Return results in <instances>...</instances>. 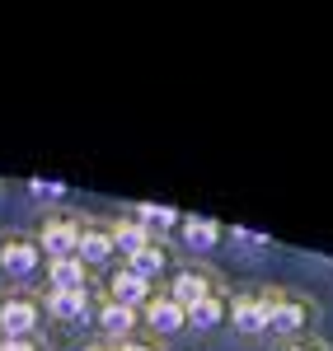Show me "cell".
<instances>
[{
	"label": "cell",
	"mask_w": 333,
	"mask_h": 351,
	"mask_svg": "<svg viewBox=\"0 0 333 351\" xmlns=\"http://www.w3.org/2000/svg\"><path fill=\"white\" fill-rule=\"evenodd\" d=\"M43 309L61 324H76L89 314V291H52V295H43Z\"/></svg>",
	"instance_id": "cell-10"
},
{
	"label": "cell",
	"mask_w": 333,
	"mask_h": 351,
	"mask_svg": "<svg viewBox=\"0 0 333 351\" xmlns=\"http://www.w3.org/2000/svg\"><path fill=\"white\" fill-rule=\"evenodd\" d=\"M38 243L28 239V234H10V239H0V271L5 276H28V271L38 267Z\"/></svg>",
	"instance_id": "cell-5"
},
{
	"label": "cell",
	"mask_w": 333,
	"mask_h": 351,
	"mask_svg": "<svg viewBox=\"0 0 333 351\" xmlns=\"http://www.w3.org/2000/svg\"><path fill=\"white\" fill-rule=\"evenodd\" d=\"M165 295L179 300V304L188 309V304H197V300H207V295H216V291H211V276H207L202 267H188V271H179V276L169 281Z\"/></svg>",
	"instance_id": "cell-8"
},
{
	"label": "cell",
	"mask_w": 333,
	"mask_h": 351,
	"mask_svg": "<svg viewBox=\"0 0 333 351\" xmlns=\"http://www.w3.org/2000/svg\"><path fill=\"white\" fill-rule=\"evenodd\" d=\"M141 319L155 328V332H183L188 328V319H183V304L169 295H150V304L141 309Z\"/></svg>",
	"instance_id": "cell-9"
},
{
	"label": "cell",
	"mask_w": 333,
	"mask_h": 351,
	"mask_svg": "<svg viewBox=\"0 0 333 351\" xmlns=\"http://www.w3.org/2000/svg\"><path fill=\"white\" fill-rule=\"evenodd\" d=\"M273 300L277 295H244V300H235L230 309H225V319L240 328V332H268V314H273Z\"/></svg>",
	"instance_id": "cell-3"
},
{
	"label": "cell",
	"mask_w": 333,
	"mask_h": 351,
	"mask_svg": "<svg viewBox=\"0 0 333 351\" xmlns=\"http://www.w3.org/2000/svg\"><path fill=\"white\" fill-rule=\"evenodd\" d=\"M84 351H113V347H84Z\"/></svg>",
	"instance_id": "cell-22"
},
{
	"label": "cell",
	"mask_w": 333,
	"mask_h": 351,
	"mask_svg": "<svg viewBox=\"0 0 333 351\" xmlns=\"http://www.w3.org/2000/svg\"><path fill=\"white\" fill-rule=\"evenodd\" d=\"M137 216H141V225H146V230H150V225H155V230H174V225L183 220L174 206H137Z\"/></svg>",
	"instance_id": "cell-17"
},
{
	"label": "cell",
	"mask_w": 333,
	"mask_h": 351,
	"mask_svg": "<svg viewBox=\"0 0 333 351\" xmlns=\"http://www.w3.org/2000/svg\"><path fill=\"white\" fill-rule=\"evenodd\" d=\"M33 197H61L56 183H33Z\"/></svg>",
	"instance_id": "cell-20"
},
{
	"label": "cell",
	"mask_w": 333,
	"mask_h": 351,
	"mask_svg": "<svg viewBox=\"0 0 333 351\" xmlns=\"http://www.w3.org/2000/svg\"><path fill=\"white\" fill-rule=\"evenodd\" d=\"M183 319H188V328H193V332H207V328H216L225 319V300L221 295L197 300V304H188V309H183Z\"/></svg>",
	"instance_id": "cell-16"
},
{
	"label": "cell",
	"mask_w": 333,
	"mask_h": 351,
	"mask_svg": "<svg viewBox=\"0 0 333 351\" xmlns=\"http://www.w3.org/2000/svg\"><path fill=\"white\" fill-rule=\"evenodd\" d=\"M150 295H155V286H150V281H141L132 267H117V271L108 276V300L127 304V309H137V314L150 304Z\"/></svg>",
	"instance_id": "cell-4"
},
{
	"label": "cell",
	"mask_w": 333,
	"mask_h": 351,
	"mask_svg": "<svg viewBox=\"0 0 333 351\" xmlns=\"http://www.w3.org/2000/svg\"><path fill=\"white\" fill-rule=\"evenodd\" d=\"M137 324H141V314H137V309H127V304H117V300H104V304H99V328H104V332L113 337L108 347L127 342V337L137 332Z\"/></svg>",
	"instance_id": "cell-7"
},
{
	"label": "cell",
	"mask_w": 333,
	"mask_h": 351,
	"mask_svg": "<svg viewBox=\"0 0 333 351\" xmlns=\"http://www.w3.org/2000/svg\"><path fill=\"white\" fill-rule=\"evenodd\" d=\"M122 267H132V271L141 276V281H155V276H160V271L169 267V248H165V243H155V239H150V243H146V248L137 253V258H127Z\"/></svg>",
	"instance_id": "cell-13"
},
{
	"label": "cell",
	"mask_w": 333,
	"mask_h": 351,
	"mask_svg": "<svg viewBox=\"0 0 333 351\" xmlns=\"http://www.w3.org/2000/svg\"><path fill=\"white\" fill-rule=\"evenodd\" d=\"M179 225H183V243H188L193 253H207V248H216V243H221V225H216V220L188 216V220H179Z\"/></svg>",
	"instance_id": "cell-15"
},
{
	"label": "cell",
	"mask_w": 333,
	"mask_h": 351,
	"mask_svg": "<svg viewBox=\"0 0 333 351\" xmlns=\"http://www.w3.org/2000/svg\"><path fill=\"white\" fill-rule=\"evenodd\" d=\"M80 225L84 220L76 216H47L43 220V230H38V253L47 258V263H61V258H76V248H80Z\"/></svg>",
	"instance_id": "cell-1"
},
{
	"label": "cell",
	"mask_w": 333,
	"mask_h": 351,
	"mask_svg": "<svg viewBox=\"0 0 333 351\" xmlns=\"http://www.w3.org/2000/svg\"><path fill=\"white\" fill-rule=\"evenodd\" d=\"M282 351H319V347H310V342H286Z\"/></svg>",
	"instance_id": "cell-21"
},
{
	"label": "cell",
	"mask_w": 333,
	"mask_h": 351,
	"mask_svg": "<svg viewBox=\"0 0 333 351\" xmlns=\"http://www.w3.org/2000/svg\"><path fill=\"white\" fill-rule=\"evenodd\" d=\"M0 351H43L33 337H0Z\"/></svg>",
	"instance_id": "cell-18"
},
{
	"label": "cell",
	"mask_w": 333,
	"mask_h": 351,
	"mask_svg": "<svg viewBox=\"0 0 333 351\" xmlns=\"http://www.w3.org/2000/svg\"><path fill=\"white\" fill-rule=\"evenodd\" d=\"M113 351H155V347H150V342H137V337H127V342H117Z\"/></svg>",
	"instance_id": "cell-19"
},
{
	"label": "cell",
	"mask_w": 333,
	"mask_h": 351,
	"mask_svg": "<svg viewBox=\"0 0 333 351\" xmlns=\"http://www.w3.org/2000/svg\"><path fill=\"white\" fill-rule=\"evenodd\" d=\"M76 258H80L84 267H99V263H108V258H113L108 225H99V220H84V225H80V248H76Z\"/></svg>",
	"instance_id": "cell-6"
},
{
	"label": "cell",
	"mask_w": 333,
	"mask_h": 351,
	"mask_svg": "<svg viewBox=\"0 0 333 351\" xmlns=\"http://www.w3.org/2000/svg\"><path fill=\"white\" fill-rule=\"evenodd\" d=\"M306 328V304L277 295L273 300V314H268V332H301Z\"/></svg>",
	"instance_id": "cell-14"
},
{
	"label": "cell",
	"mask_w": 333,
	"mask_h": 351,
	"mask_svg": "<svg viewBox=\"0 0 333 351\" xmlns=\"http://www.w3.org/2000/svg\"><path fill=\"white\" fill-rule=\"evenodd\" d=\"M43 319V304L33 295H5L0 300V332L5 337H33Z\"/></svg>",
	"instance_id": "cell-2"
},
{
	"label": "cell",
	"mask_w": 333,
	"mask_h": 351,
	"mask_svg": "<svg viewBox=\"0 0 333 351\" xmlns=\"http://www.w3.org/2000/svg\"><path fill=\"white\" fill-rule=\"evenodd\" d=\"M108 239H113V253L117 258H137L141 248L150 243V230L141 220H117V225H108Z\"/></svg>",
	"instance_id": "cell-11"
},
{
	"label": "cell",
	"mask_w": 333,
	"mask_h": 351,
	"mask_svg": "<svg viewBox=\"0 0 333 351\" xmlns=\"http://www.w3.org/2000/svg\"><path fill=\"white\" fill-rule=\"evenodd\" d=\"M47 281L52 291H89V267L80 258H61V263H47Z\"/></svg>",
	"instance_id": "cell-12"
}]
</instances>
